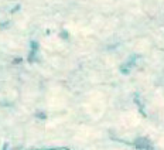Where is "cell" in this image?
I'll return each instance as SVG.
<instances>
[{"label": "cell", "instance_id": "cell-1", "mask_svg": "<svg viewBox=\"0 0 164 150\" xmlns=\"http://www.w3.org/2000/svg\"><path fill=\"white\" fill-rule=\"evenodd\" d=\"M137 145H139V146H137V147H139V149L140 150H146L147 149V143H146V140H139V142H137Z\"/></svg>", "mask_w": 164, "mask_h": 150}]
</instances>
